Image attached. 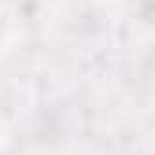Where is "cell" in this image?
<instances>
[{"label": "cell", "mask_w": 155, "mask_h": 155, "mask_svg": "<svg viewBox=\"0 0 155 155\" xmlns=\"http://www.w3.org/2000/svg\"><path fill=\"white\" fill-rule=\"evenodd\" d=\"M8 148V122H4V114H0V151Z\"/></svg>", "instance_id": "7a4b0ae2"}, {"label": "cell", "mask_w": 155, "mask_h": 155, "mask_svg": "<svg viewBox=\"0 0 155 155\" xmlns=\"http://www.w3.org/2000/svg\"><path fill=\"white\" fill-rule=\"evenodd\" d=\"M11 41H15V18H11L8 4L0 0V55H4V52L11 48Z\"/></svg>", "instance_id": "6da1fadb"}]
</instances>
